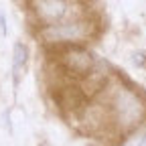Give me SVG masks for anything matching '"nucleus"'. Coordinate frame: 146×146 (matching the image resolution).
Returning <instances> with one entry per match:
<instances>
[{
    "label": "nucleus",
    "instance_id": "20e7f679",
    "mask_svg": "<svg viewBox=\"0 0 146 146\" xmlns=\"http://www.w3.org/2000/svg\"><path fill=\"white\" fill-rule=\"evenodd\" d=\"M65 63H67L71 69L83 73V71L89 67V55L83 53V51H71L69 55H65Z\"/></svg>",
    "mask_w": 146,
    "mask_h": 146
},
{
    "label": "nucleus",
    "instance_id": "f257e3e1",
    "mask_svg": "<svg viewBox=\"0 0 146 146\" xmlns=\"http://www.w3.org/2000/svg\"><path fill=\"white\" fill-rule=\"evenodd\" d=\"M85 35V25L83 23H69V25H59V27H49L45 31V36L51 41H77Z\"/></svg>",
    "mask_w": 146,
    "mask_h": 146
},
{
    "label": "nucleus",
    "instance_id": "f03ea898",
    "mask_svg": "<svg viewBox=\"0 0 146 146\" xmlns=\"http://www.w3.org/2000/svg\"><path fill=\"white\" fill-rule=\"evenodd\" d=\"M116 108H118V116H120V120H122L124 124H132L134 120H138V116H140V112H142L138 100H136L132 94H126V91L118 96Z\"/></svg>",
    "mask_w": 146,
    "mask_h": 146
},
{
    "label": "nucleus",
    "instance_id": "423d86ee",
    "mask_svg": "<svg viewBox=\"0 0 146 146\" xmlns=\"http://www.w3.org/2000/svg\"><path fill=\"white\" fill-rule=\"evenodd\" d=\"M126 146H146V134H142V136L134 138L132 142H128Z\"/></svg>",
    "mask_w": 146,
    "mask_h": 146
},
{
    "label": "nucleus",
    "instance_id": "0eeeda50",
    "mask_svg": "<svg viewBox=\"0 0 146 146\" xmlns=\"http://www.w3.org/2000/svg\"><path fill=\"white\" fill-rule=\"evenodd\" d=\"M0 31H2V35H6V27H4V16H0Z\"/></svg>",
    "mask_w": 146,
    "mask_h": 146
},
{
    "label": "nucleus",
    "instance_id": "7ed1b4c3",
    "mask_svg": "<svg viewBox=\"0 0 146 146\" xmlns=\"http://www.w3.org/2000/svg\"><path fill=\"white\" fill-rule=\"evenodd\" d=\"M35 6L39 8V12L47 18V21H51V23L63 18L67 14V8H69L67 2H59V0H51V2H36Z\"/></svg>",
    "mask_w": 146,
    "mask_h": 146
},
{
    "label": "nucleus",
    "instance_id": "39448f33",
    "mask_svg": "<svg viewBox=\"0 0 146 146\" xmlns=\"http://www.w3.org/2000/svg\"><path fill=\"white\" fill-rule=\"evenodd\" d=\"M12 71H14V77H18V69H21L27 61V47L23 43H16L14 51H12Z\"/></svg>",
    "mask_w": 146,
    "mask_h": 146
}]
</instances>
